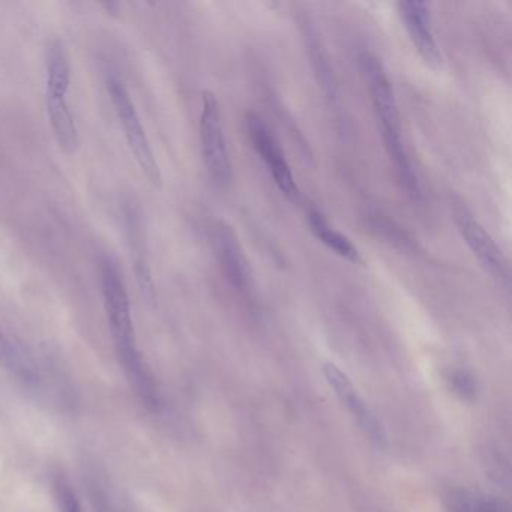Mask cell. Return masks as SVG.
I'll return each mask as SVG.
<instances>
[{
  "mask_svg": "<svg viewBox=\"0 0 512 512\" xmlns=\"http://www.w3.org/2000/svg\"><path fill=\"white\" fill-rule=\"evenodd\" d=\"M128 227H130L128 232H130V241L133 245L134 269H136L140 289H142L145 298L154 299V281H152L151 269H149L148 260H146L145 241H143L140 221L136 215H128Z\"/></svg>",
  "mask_w": 512,
  "mask_h": 512,
  "instance_id": "13",
  "label": "cell"
},
{
  "mask_svg": "<svg viewBox=\"0 0 512 512\" xmlns=\"http://www.w3.org/2000/svg\"><path fill=\"white\" fill-rule=\"evenodd\" d=\"M247 131L253 143L254 151L262 158L263 163L268 167L272 179L278 190L286 196L290 202L296 203L301 197V190L296 184L295 176L290 169L286 154L281 148L277 137L272 133L265 121L256 113L247 116Z\"/></svg>",
  "mask_w": 512,
  "mask_h": 512,
  "instance_id": "5",
  "label": "cell"
},
{
  "mask_svg": "<svg viewBox=\"0 0 512 512\" xmlns=\"http://www.w3.org/2000/svg\"><path fill=\"white\" fill-rule=\"evenodd\" d=\"M455 226L460 232L461 238L466 242L473 256L481 263L491 278L497 281L500 286H509V263L503 251L497 247L490 233L482 227L478 220L463 206H455Z\"/></svg>",
  "mask_w": 512,
  "mask_h": 512,
  "instance_id": "6",
  "label": "cell"
},
{
  "mask_svg": "<svg viewBox=\"0 0 512 512\" xmlns=\"http://www.w3.org/2000/svg\"><path fill=\"white\" fill-rule=\"evenodd\" d=\"M212 244L226 280L238 292L250 293L254 289L253 271L235 230L218 221L212 229Z\"/></svg>",
  "mask_w": 512,
  "mask_h": 512,
  "instance_id": "7",
  "label": "cell"
},
{
  "mask_svg": "<svg viewBox=\"0 0 512 512\" xmlns=\"http://www.w3.org/2000/svg\"><path fill=\"white\" fill-rule=\"evenodd\" d=\"M323 373H325L326 380L334 389L335 394L346 404L347 409L350 410L353 418L358 421L362 431L370 437L371 442L379 448H386L388 446V436H386L382 422L362 400L361 395L358 394L347 374H344L337 365L331 364V362L323 365Z\"/></svg>",
  "mask_w": 512,
  "mask_h": 512,
  "instance_id": "9",
  "label": "cell"
},
{
  "mask_svg": "<svg viewBox=\"0 0 512 512\" xmlns=\"http://www.w3.org/2000/svg\"><path fill=\"white\" fill-rule=\"evenodd\" d=\"M481 512H509V508L496 497H482Z\"/></svg>",
  "mask_w": 512,
  "mask_h": 512,
  "instance_id": "20",
  "label": "cell"
},
{
  "mask_svg": "<svg viewBox=\"0 0 512 512\" xmlns=\"http://www.w3.org/2000/svg\"><path fill=\"white\" fill-rule=\"evenodd\" d=\"M485 464H487V473L491 478L499 482L502 481L503 476L508 478V464L502 461V455H500L499 452L487 455Z\"/></svg>",
  "mask_w": 512,
  "mask_h": 512,
  "instance_id": "18",
  "label": "cell"
},
{
  "mask_svg": "<svg viewBox=\"0 0 512 512\" xmlns=\"http://www.w3.org/2000/svg\"><path fill=\"white\" fill-rule=\"evenodd\" d=\"M359 68H361L362 77L367 83L374 115L379 122L380 134H382L386 152L394 164L398 181L406 190L407 196L412 197L413 200H419L422 197L421 185H419L418 176L413 170L406 146H404L400 113H398L391 80H389L380 59L371 52L361 53Z\"/></svg>",
  "mask_w": 512,
  "mask_h": 512,
  "instance_id": "2",
  "label": "cell"
},
{
  "mask_svg": "<svg viewBox=\"0 0 512 512\" xmlns=\"http://www.w3.org/2000/svg\"><path fill=\"white\" fill-rule=\"evenodd\" d=\"M46 106L56 142L65 154H76L80 146L79 131L67 98L46 95Z\"/></svg>",
  "mask_w": 512,
  "mask_h": 512,
  "instance_id": "10",
  "label": "cell"
},
{
  "mask_svg": "<svg viewBox=\"0 0 512 512\" xmlns=\"http://www.w3.org/2000/svg\"><path fill=\"white\" fill-rule=\"evenodd\" d=\"M101 287L116 352L125 374L139 397L149 406H157V388L137 349L127 287L112 259L101 262Z\"/></svg>",
  "mask_w": 512,
  "mask_h": 512,
  "instance_id": "1",
  "label": "cell"
},
{
  "mask_svg": "<svg viewBox=\"0 0 512 512\" xmlns=\"http://www.w3.org/2000/svg\"><path fill=\"white\" fill-rule=\"evenodd\" d=\"M482 497L476 496L472 491L455 490L449 491L445 497L446 511L448 512H481Z\"/></svg>",
  "mask_w": 512,
  "mask_h": 512,
  "instance_id": "16",
  "label": "cell"
},
{
  "mask_svg": "<svg viewBox=\"0 0 512 512\" xmlns=\"http://www.w3.org/2000/svg\"><path fill=\"white\" fill-rule=\"evenodd\" d=\"M305 38L308 40V50H310V58L314 65V71H316L317 76H319V82L322 83L326 97H337V86H335L334 74H332L331 67H329L328 56L325 55L322 47H320L319 40H317L313 29H308Z\"/></svg>",
  "mask_w": 512,
  "mask_h": 512,
  "instance_id": "15",
  "label": "cell"
},
{
  "mask_svg": "<svg viewBox=\"0 0 512 512\" xmlns=\"http://www.w3.org/2000/svg\"><path fill=\"white\" fill-rule=\"evenodd\" d=\"M0 364L13 371L23 380L37 379L34 361L28 353L23 352L17 344H14L4 332L0 331Z\"/></svg>",
  "mask_w": 512,
  "mask_h": 512,
  "instance_id": "14",
  "label": "cell"
},
{
  "mask_svg": "<svg viewBox=\"0 0 512 512\" xmlns=\"http://www.w3.org/2000/svg\"><path fill=\"white\" fill-rule=\"evenodd\" d=\"M449 383H451L452 391L464 401H473L478 394V385H476L475 377L467 371L457 370L449 374Z\"/></svg>",
  "mask_w": 512,
  "mask_h": 512,
  "instance_id": "17",
  "label": "cell"
},
{
  "mask_svg": "<svg viewBox=\"0 0 512 512\" xmlns=\"http://www.w3.org/2000/svg\"><path fill=\"white\" fill-rule=\"evenodd\" d=\"M107 88H109L113 107H115L116 115H118L119 122L124 128L128 146H130L137 164H139L143 175L149 179L152 185L161 187L160 166H158L157 158H155L145 128H143L142 121H140L139 113H137L136 106L131 101L127 88L116 77L109 79Z\"/></svg>",
  "mask_w": 512,
  "mask_h": 512,
  "instance_id": "4",
  "label": "cell"
},
{
  "mask_svg": "<svg viewBox=\"0 0 512 512\" xmlns=\"http://www.w3.org/2000/svg\"><path fill=\"white\" fill-rule=\"evenodd\" d=\"M59 497H61L62 509L64 512H83L76 494L71 491V488L62 485L59 488Z\"/></svg>",
  "mask_w": 512,
  "mask_h": 512,
  "instance_id": "19",
  "label": "cell"
},
{
  "mask_svg": "<svg viewBox=\"0 0 512 512\" xmlns=\"http://www.w3.org/2000/svg\"><path fill=\"white\" fill-rule=\"evenodd\" d=\"M200 143L203 161L215 187L227 188L232 182L233 170L229 148L224 136L223 116L215 94L203 92L200 115Z\"/></svg>",
  "mask_w": 512,
  "mask_h": 512,
  "instance_id": "3",
  "label": "cell"
},
{
  "mask_svg": "<svg viewBox=\"0 0 512 512\" xmlns=\"http://www.w3.org/2000/svg\"><path fill=\"white\" fill-rule=\"evenodd\" d=\"M398 14L419 58L431 70H442L443 58L431 22L430 5L418 0L398 2Z\"/></svg>",
  "mask_w": 512,
  "mask_h": 512,
  "instance_id": "8",
  "label": "cell"
},
{
  "mask_svg": "<svg viewBox=\"0 0 512 512\" xmlns=\"http://www.w3.org/2000/svg\"><path fill=\"white\" fill-rule=\"evenodd\" d=\"M46 71V95L67 98L71 85V64L62 41H52L47 47Z\"/></svg>",
  "mask_w": 512,
  "mask_h": 512,
  "instance_id": "12",
  "label": "cell"
},
{
  "mask_svg": "<svg viewBox=\"0 0 512 512\" xmlns=\"http://www.w3.org/2000/svg\"><path fill=\"white\" fill-rule=\"evenodd\" d=\"M308 223H310L311 232L316 236L317 241L322 242L326 248L353 265H364V259L356 245L346 235L329 226L328 221L319 211L311 209L308 212Z\"/></svg>",
  "mask_w": 512,
  "mask_h": 512,
  "instance_id": "11",
  "label": "cell"
}]
</instances>
